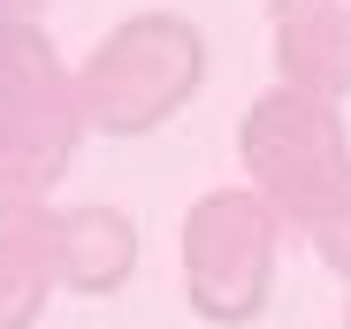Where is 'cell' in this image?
Segmentation results:
<instances>
[{
    "label": "cell",
    "instance_id": "obj_1",
    "mask_svg": "<svg viewBox=\"0 0 351 329\" xmlns=\"http://www.w3.org/2000/svg\"><path fill=\"white\" fill-rule=\"evenodd\" d=\"M206 77V38L191 16H168V8H145L130 23H114L77 69V92H84V123L107 131V138H138V131H160L176 107H184Z\"/></svg>",
    "mask_w": 351,
    "mask_h": 329
},
{
    "label": "cell",
    "instance_id": "obj_2",
    "mask_svg": "<svg viewBox=\"0 0 351 329\" xmlns=\"http://www.w3.org/2000/svg\"><path fill=\"white\" fill-rule=\"evenodd\" d=\"M84 131L77 69L31 23H0V199H46Z\"/></svg>",
    "mask_w": 351,
    "mask_h": 329
},
{
    "label": "cell",
    "instance_id": "obj_3",
    "mask_svg": "<svg viewBox=\"0 0 351 329\" xmlns=\"http://www.w3.org/2000/svg\"><path fill=\"white\" fill-rule=\"evenodd\" d=\"M275 253H282V214L252 184L206 192L184 214V238H176L191 314L214 321V329H245L275 291Z\"/></svg>",
    "mask_w": 351,
    "mask_h": 329
},
{
    "label": "cell",
    "instance_id": "obj_4",
    "mask_svg": "<svg viewBox=\"0 0 351 329\" xmlns=\"http://www.w3.org/2000/svg\"><path fill=\"white\" fill-rule=\"evenodd\" d=\"M237 161H245V184L282 214V223H306V214L351 177V138L336 100L298 92V84H275L245 107L237 123Z\"/></svg>",
    "mask_w": 351,
    "mask_h": 329
},
{
    "label": "cell",
    "instance_id": "obj_5",
    "mask_svg": "<svg viewBox=\"0 0 351 329\" xmlns=\"http://www.w3.org/2000/svg\"><path fill=\"white\" fill-rule=\"evenodd\" d=\"M282 84L343 100L351 92V0H267Z\"/></svg>",
    "mask_w": 351,
    "mask_h": 329
},
{
    "label": "cell",
    "instance_id": "obj_6",
    "mask_svg": "<svg viewBox=\"0 0 351 329\" xmlns=\"http://www.w3.org/2000/svg\"><path fill=\"white\" fill-rule=\"evenodd\" d=\"M130 268H138L130 214H114V207H62L53 214V276H62V291L107 299L130 284Z\"/></svg>",
    "mask_w": 351,
    "mask_h": 329
},
{
    "label": "cell",
    "instance_id": "obj_7",
    "mask_svg": "<svg viewBox=\"0 0 351 329\" xmlns=\"http://www.w3.org/2000/svg\"><path fill=\"white\" fill-rule=\"evenodd\" d=\"M53 284V207L0 199V329H31Z\"/></svg>",
    "mask_w": 351,
    "mask_h": 329
},
{
    "label": "cell",
    "instance_id": "obj_8",
    "mask_svg": "<svg viewBox=\"0 0 351 329\" xmlns=\"http://www.w3.org/2000/svg\"><path fill=\"white\" fill-rule=\"evenodd\" d=\"M306 238H313V253L336 268V276H351V177L306 214Z\"/></svg>",
    "mask_w": 351,
    "mask_h": 329
},
{
    "label": "cell",
    "instance_id": "obj_9",
    "mask_svg": "<svg viewBox=\"0 0 351 329\" xmlns=\"http://www.w3.org/2000/svg\"><path fill=\"white\" fill-rule=\"evenodd\" d=\"M31 8L38 0H0V23H31Z\"/></svg>",
    "mask_w": 351,
    "mask_h": 329
},
{
    "label": "cell",
    "instance_id": "obj_10",
    "mask_svg": "<svg viewBox=\"0 0 351 329\" xmlns=\"http://www.w3.org/2000/svg\"><path fill=\"white\" fill-rule=\"evenodd\" d=\"M343 329H351V299H343Z\"/></svg>",
    "mask_w": 351,
    "mask_h": 329
}]
</instances>
